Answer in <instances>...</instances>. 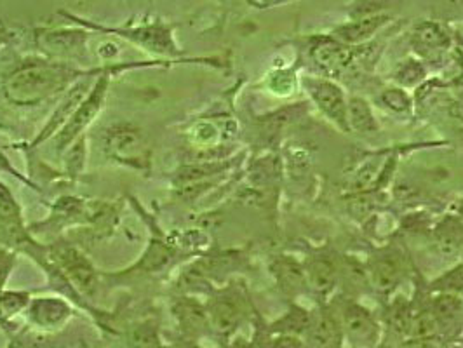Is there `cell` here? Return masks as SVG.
<instances>
[{"instance_id":"obj_30","label":"cell","mask_w":463,"mask_h":348,"mask_svg":"<svg viewBox=\"0 0 463 348\" xmlns=\"http://www.w3.org/2000/svg\"><path fill=\"white\" fill-rule=\"evenodd\" d=\"M2 35H4V33H2V32H0V41H2Z\"/></svg>"},{"instance_id":"obj_14","label":"cell","mask_w":463,"mask_h":348,"mask_svg":"<svg viewBox=\"0 0 463 348\" xmlns=\"http://www.w3.org/2000/svg\"><path fill=\"white\" fill-rule=\"evenodd\" d=\"M310 323H312V315L307 310H303L300 306H291V310L274 327L282 334L298 336L308 331Z\"/></svg>"},{"instance_id":"obj_4","label":"cell","mask_w":463,"mask_h":348,"mask_svg":"<svg viewBox=\"0 0 463 348\" xmlns=\"http://www.w3.org/2000/svg\"><path fill=\"white\" fill-rule=\"evenodd\" d=\"M342 325L331 312H321L312 317L307 331L312 348H342Z\"/></svg>"},{"instance_id":"obj_16","label":"cell","mask_w":463,"mask_h":348,"mask_svg":"<svg viewBox=\"0 0 463 348\" xmlns=\"http://www.w3.org/2000/svg\"><path fill=\"white\" fill-rule=\"evenodd\" d=\"M32 314L39 324L56 325L67 317L69 308L63 303L43 300V302L35 303Z\"/></svg>"},{"instance_id":"obj_11","label":"cell","mask_w":463,"mask_h":348,"mask_svg":"<svg viewBox=\"0 0 463 348\" xmlns=\"http://www.w3.org/2000/svg\"><path fill=\"white\" fill-rule=\"evenodd\" d=\"M413 39L418 47H427L432 51L449 46L448 33L442 30L440 24H432V22L418 24Z\"/></svg>"},{"instance_id":"obj_17","label":"cell","mask_w":463,"mask_h":348,"mask_svg":"<svg viewBox=\"0 0 463 348\" xmlns=\"http://www.w3.org/2000/svg\"><path fill=\"white\" fill-rule=\"evenodd\" d=\"M276 276H278L280 284H284L286 289H298L303 286L307 274L303 272L300 265L289 258L279 259L274 267Z\"/></svg>"},{"instance_id":"obj_2","label":"cell","mask_w":463,"mask_h":348,"mask_svg":"<svg viewBox=\"0 0 463 348\" xmlns=\"http://www.w3.org/2000/svg\"><path fill=\"white\" fill-rule=\"evenodd\" d=\"M342 329L348 338L359 345H371L376 342L378 325L370 310L357 303H348L342 312Z\"/></svg>"},{"instance_id":"obj_15","label":"cell","mask_w":463,"mask_h":348,"mask_svg":"<svg viewBox=\"0 0 463 348\" xmlns=\"http://www.w3.org/2000/svg\"><path fill=\"white\" fill-rule=\"evenodd\" d=\"M411 317L413 314L410 310V305L399 300L391 306L387 314V323L399 338H408L411 334Z\"/></svg>"},{"instance_id":"obj_23","label":"cell","mask_w":463,"mask_h":348,"mask_svg":"<svg viewBox=\"0 0 463 348\" xmlns=\"http://www.w3.org/2000/svg\"><path fill=\"white\" fill-rule=\"evenodd\" d=\"M434 287L442 293H455L463 289V265L455 267L451 272L444 274L434 282Z\"/></svg>"},{"instance_id":"obj_22","label":"cell","mask_w":463,"mask_h":348,"mask_svg":"<svg viewBox=\"0 0 463 348\" xmlns=\"http://www.w3.org/2000/svg\"><path fill=\"white\" fill-rule=\"evenodd\" d=\"M394 2L395 0H355L350 9V18L359 20V18L383 14V11L389 9Z\"/></svg>"},{"instance_id":"obj_28","label":"cell","mask_w":463,"mask_h":348,"mask_svg":"<svg viewBox=\"0 0 463 348\" xmlns=\"http://www.w3.org/2000/svg\"><path fill=\"white\" fill-rule=\"evenodd\" d=\"M253 5L258 7H267V5H272V4H279V2H284V0H250Z\"/></svg>"},{"instance_id":"obj_10","label":"cell","mask_w":463,"mask_h":348,"mask_svg":"<svg viewBox=\"0 0 463 348\" xmlns=\"http://www.w3.org/2000/svg\"><path fill=\"white\" fill-rule=\"evenodd\" d=\"M348 127L359 133L373 135L378 131V124L371 112L370 105L361 98H352L347 105Z\"/></svg>"},{"instance_id":"obj_5","label":"cell","mask_w":463,"mask_h":348,"mask_svg":"<svg viewBox=\"0 0 463 348\" xmlns=\"http://www.w3.org/2000/svg\"><path fill=\"white\" fill-rule=\"evenodd\" d=\"M370 277L378 291H392L402 277L401 259L394 253L374 256L370 263Z\"/></svg>"},{"instance_id":"obj_27","label":"cell","mask_w":463,"mask_h":348,"mask_svg":"<svg viewBox=\"0 0 463 348\" xmlns=\"http://www.w3.org/2000/svg\"><path fill=\"white\" fill-rule=\"evenodd\" d=\"M272 348H301V342L298 340V336L282 334L274 342Z\"/></svg>"},{"instance_id":"obj_26","label":"cell","mask_w":463,"mask_h":348,"mask_svg":"<svg viewBox=\"0 0 463 348\" xmlns=\"http://www.w3.org/2000/svg\"><path fill=\"white\" fill-rule=\"evenodd\" d=\"M0 218L2 220L16 218V204H14L11 193L2 185H0Z\"/></svg>"},{"instance_id":"obj_18","label":"cell","mask_w":463,"mask_h":348,"mask_svg":"<svg viewBox=\"0 0 463 348\" xmlns=\"http://www.w3.org/2000/svg\"><path fill=\"white\" fill-rule=\"evenodd\" d=\"M430 310L436 315V319L439 321V324L451 323L462 312V302L453 293H440L439 296L432 303Z\"/></svg>"},{"instance_id":"obj_21","label":"cell","mask_w":463,"mask_h":348,"mask_svg":"<svg viewBox=\"0 0 463 348\" xmlns=\"http://www.w3.org/2000/svg\"><path fill=\"white\" fill-rule=\"evenodd\" d=\"M44 42L49 49L63 52V51H73L75 47L84 42L82 33L79 32H52L44 37Z\"/></svg>"},{"instance_id":"obj_1","label":"cell","mask_w":463,"mask_h":348,"mask_svg":"<svg viewBox=\"0 0 463 348\" xmlns=\"http://www.w3.org/2000/svg\"><path fill=\"white\" fill-rule=\"evenodd\" d=\"M58 77H61L58 71L46 69V67H32L18 71L11 80V96L18 101H30L43 94L51 93L56 86Z\"/></svg>"},{"instance_id":"obj_3","label":"cell","mask_w":463,"mask_h":348,"mask_svg":"<svg viewBox=\"0 0 463 348\" xmlns=\"http://www.w3.org/2000/svg\"><path fill=\"white\" fill-rule=\"evenodd\" d=\"M308 88H310V94H312L316 105L321 108V112L329 117L333 122H336L342 129L347 131V103H345L342 89L326 80L310 82Z\"/></svg>"},{"instance_id":"obj_13","label":"cell","mask_w":463,"mask_h":348,"mask_svg":"<svg viewBox=\"0 0 463 348\" xmlns=\"http://www.w3.org/2000/svg\"><path fill=\"white\" fill-rule=\"evenodd\" d=\"M61 261L65 265V268L69 270L71 278L80 286L84 287L86 291H90L93 287L94 276L91 267L82 259V256L73 253V251H65L61 255Z\"/></svg>"},{"instance_id":"obj_7","label":"cell","mask_w":463,"mask_h":348,"mask_svg":"<svg viewBox=\"0 0 463 348\" xmlns=\"http://www.w3.org/2000/svg\"><path fill=\"white\" fill-rule=\"evenodd\" d=\"M312 58L319 67L327 71H340L347 69L354 60V52L347 44H342L338 41H325L314 47Z\"/></svg>"},{"instance_id":"obj_29","label":"cell","mask_w":463,"mask_h":348,"mask_svg":"<svg viewBox=\"0 0 463 348\" xmlns=\"http://www.w3.org/2000/svg\"><path fill=\"white\" fill-rule=\"evenodd\" d=\"M427 342H429V340H415V343H411L408 348H430Z\"/></svg>"},{"instance_id":"obj_6","label":"cell","mask_w":463,"mask_h":348,"mask_svg":"<svg viewBox=\"0 0 463 348\" xmlns=\"http://www.w3.org/2000/svg\"><path fill=\"white\" fill-rule=\"evenodd\" d=\"M387 22H389V16H385V14L352 20L350 24L338 26L333 32V35L342 44H361V42L371 39L374 35V32H378Z\"/></svg>"},{"instance_id":"obj_12","label":"cell","mask_w":463,"mask_h":348,"mask_svg":"<svg viewBox=\"0 0 463 348\" xmlns=\"http://www.w3.org/2000/svg\"><path fill=\"white\" fill-rule=\"evenodd\" d=\"M211 319L218 331L231 333L232 329H235V325L239 324V319H241L239 306L227 298L218 300L211 310Z\"/></svg>"},{"instance_id":"obj_20","label":"cell","mask_w":463,"mask_h":348,"mask_svg":"<svg viewBox=\"0 0 463 348\" xmlns=\"http://www.w3.org/2000/svg\"><path fill=\"white\" fill-rule=\"evenodd\" d=\"M101 96H103V91H98V93H94L84 105H82V108L79 110V114L73 117V122L70 124L69 127H67V131H65V141L67 139L71 138L73 135H77L79 131H80V127H84L90 120H91V117L98 112V108H99V103H101Z\"/></svg>"},{"instance_id":"obj_8","label":"cell","mask_w":463,"mask_h":348,"mask_svg":"<svg viewBox=\"0 0 463 348\" xmlns=\"http://www.w3.org/2000/svg\"><path fill=\"white\" fill-rule=\"evenodd\" d=\"M436 246L446 258L457 256L463 249V223L457 218H444L436 229Z\"/></svg>"},{"instance_id":"obj_24","label":"cell","mask_w":463,"mask_h":348,"mask_svg":"<svg viewBox=\"0 0 463 348\" xmlns=\"http://www.w3.org/2000/svg\"><path fill=\"white\" fill-rule=\"evenodd\" d=\"M382 101L394 112H404L410 108V96L402 89H387L382 94Z\"/></svg>"},{"instance_id":"obj_25","label":"cell","mask_w":463,"mask_h":348,"mask_svg":"<svg viewBox=\"0 0 463 348\" xmlns=\"http://www.w3.org/2000/svg\"><path fill=\"white\" fill-rule=\"evenodd\" d=\"M180 317H182V321L186 323V325H190V327H201V325L204 324V319H206L203 308L197 306V305L184 306Z\"/></svg>"},{"instance_id":"obj_19","label":"cell","mask_w":463,"mask_h":348,"mask_svg":"<svg viewBox=\"0 0 463 348\" xmlns=\"http://www.w3.org/2000/svg\"><path fill=\"white\" fill-rule=\"evenodd\" d=\"M439 327V321L432 310H421L411 317V338L413 340H430Z\"/></svg>"},{"instance_id":"obj_9","label":"cell","mask_w":463,"mask_h":348,"mask_svg":"<svg viewBox=\"0 0 463 348\" xmlns=\"http://www.w3.org/2000/svg\"><path fill=\"white\" fill-rule=\"evenodd\" d=\"M307 280L308 284L319 291V293H327L333 289L336 277H338V270L336 265L325 256H317L308 263L307 268Z\"/></svg>"}]
</instances>
